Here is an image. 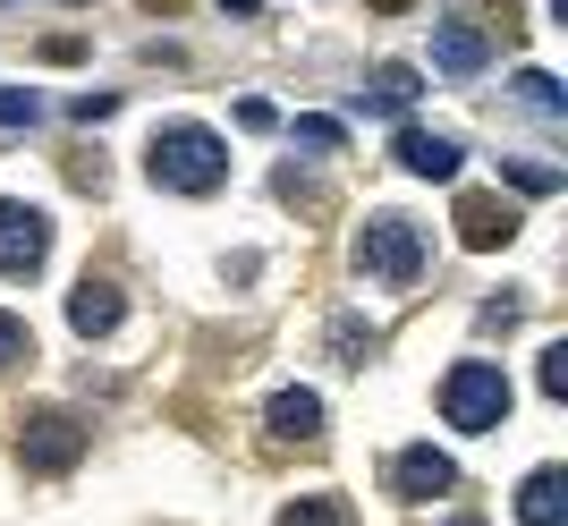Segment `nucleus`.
Here are the masks:
<instances>
[{"instance_id": "f257e3e1", "label": "nucleus", "mask_w": 568, "mask_h": 526, "mask_svg": "<svg viewBox=\"0 0 568 526\" xmlns=\"http://www.w3.org/2000/svg\"><path fill=\"white\" fill-rule=\"evenodd\" d=\"M144 179L170 188V195H213L221 179H230V144H221L204 120H170V128H153V144H144Z\"/></svg>"}, {"instance_id": "9b49d317", "label": "nucleus", "mask_w": 568, "mask_h": 526, "mask_svg": "<svg viewBox=\"0 0 568 526\" xmlns=\"http://www.w3.org/2000/svg\"><path fill=\"white\" fill-rule=\"evenodd\" d=\"M518 526H568V476L560 467H535L518 484Z\"/></svg>"}, {"instance_id": "6ab92c4d", "label": "nucleus", "mask_w": 568, "mask_h": 526, "mask_svg": "<svg viewBox=\"0 0 568 526\" xmlns=\"http://www.w3.org/2000/svg\"><path fill=\"white\" fill-rule=\"evenodd\" d=\"M43 120V94L34 85H0V128H34Z\"/></svg>"}, {"instance_id": "a211bd4d", "label": "nucleus", "mask_w": 568, "mask_h": 526, "mask_svg": "<svg viewBox=\"0 0 568 526\" xmlns=\"http://www.w3.org/2000/svg\"><path fill=\"white\" fill-rule=\"evenodd\" d=\"M272 188H281V204H306V213H323V204H332V195H323V179H306L297 162H288L281 179H272Z\"/></svg>"}, {"instance_id": "1a4fd4ad", "label": "nucleus", "mask_w": 568, "mask_h": 526, "mask_svg": "<svg viewBox=\"0 0 568 526\" xmlns=\"http://www.w3.org/2000/svg\"><path fill=\"white\" fill-rule=\"evenodd\" d=\"M119 314H128V297H119L111 281H94V272H85V281L69 289V323H77V340H102V332H119Z\"/></svg>"}, {"instance_id": "f3484780", "label": "nucleus", "mask_w": 568, "mask_h": 526, "mask_svg": "<svg viewBox=\"0 0 568 526\" xmlns=\"http://www.w3.org/2000/svg\"><path fill=\"white\" fill-rule=\"evenodd\" d=\"M500 179H509L518 195H560V170H551V162H518V153H509V162H500Z\"/></svg>"}, {"instance_id": "6e6552de", "label": "nucleus", "mask_w": 568, "mask_h": 526, "mask_svg": "<svg viewBox=\"0 0 568 526\" xmlns=\"http://www.w3.org/2000/svg\"><path fill=\"white\" fill-rule=\"evenodd\" d=\"M518 239V204H500V195H458V246H509Z\"/></svg>"}, {"instance_id": "aec40b11", "label": "nucleus", "mask_w": 568, "mask_h": 526, "mask_svg": "<svg viewBox=\"0 0 568 526\" xmlns=\"http://www.w3.org/2000/svg\"><path fill=\"white\" fill-rule=\"evenodd\" d=\"M34 357V332H26V314H0V374L9 365H26Z\"/></svg>"}, {"instance_id": "20e7f679", "label": "nucleus", "mask_w": 568, "mask_h": 526, "mask_svg": "<svg viewBox=\"0 0 568 526\" xmlns=\"http://www.w3.org/2000/svg\"><path fill=\"white\" fill-rule=\"evenodd\" d=\"M85 442H94V433L77 425L69 407H43V416H26V433H18V451H26V467H34V476H69L77 458H85Z\"/></svg>"}, {"instance_id": "ddd939ff", "label": "nucleus", "mask_w": 568, "mask_h": 526, "mask_svg": "<svg viewBox=\"0 0 568 526\" xmlns=\"http://www.w3.org/2000/svg\"><path fill=\"white\" fill-rule=\"evenodd\" d=\"M416 94H425V85H416V69H407V60H382V69L356 85V102H365V111H407Z\"/></svg>"}, {"instance_id": "39448f33", "label": "nucleus", "mask_w": 568, "mask_h": 526, "mask_svg": "<svg viewBox=\"0 0 568 526\" xmlns=\"http://www.w3.org/2000/svg\"><path fill=\"white\" fill-rule=\"evenodd\" d=\"M43 255H51V213L26 195H0V272L26 281V272H43Z\"/></svg>"}, {"instance_id": "412c9836", "label": "nucleus", "mask_w": 568, "mask_h": 526, "mask_svg": "<svg viewBox=\"0 0 568 526\" xmlns=\"http://www.w3.org/2000/svg\"><path fill=\"white\" fill-rule=\"evenodd\" d=\"M288 136L306 144V153H339V144H348V128H339V120H297Z\"/></svg>"}, {"instance_id": "4be33fe9", "label": "nucleus", "mask_w": 568, "mask_h": 526, "mask_svg": "<svg viewBox=\"0 0 568 526\" xmlns=\"http://www.w3.org/2000/svg\"><path fill=\"white\" fill-rule=\"evenodd\" d=\"M544 399H568V340L544 348Z\"/></svg>"}, {"instance_id": "f8f14e48", "label": "nucleus", "mask_w": 568, "mask_h": 526, "mask_svg": "<svg viewBox=\"0 0 568 526\" xmlns=\"http://www.w3.org/2000/svg\"><path fill=\"white\" fill-rule=\"evenodd\" d=\"M433 60H442L450 77H484V34H475L467 18H442L433 26Z\"/></svg>"}, {"instance_id": "b1692460", "label": "nucleus", "mask_w": 568, "mask_h": 526, "mask_svg": "<svg viewBox=\"0 0 568 526\" xmlns=\"http://www.w3.org/2000/svg\"><path fill=\"white\" fill-rule=\"evenodd\" d=\"M43 60H85V34H43Z\"/></svg>"}, {"instance_id": "393cba45", "label": "nucleus", "mask_w": 568, "mask_h": 526, "mask_svg": "<svg viewBox=\"0 0 568 526\" xmlns=\"http://www.w3.org/2000/svg\"><path fill=\"white\" fill-rule=\"evenodd\" d=\"M374 9H407V0H374Z\"/></svg>"}, {"instance_id": "4468645a", "label": "nucleus", "mask_w": 568, "mask_h": 526, "mask_svg": "<svg viewBox=\"0 0 568 526\" xmlns=\"http://www.w3.org/2000/svg\"><path fill=\"white\" fill-rule=\"evenodd\" d=\"M281 526H356V509L339 502V493H297V502L281 509Z\"/></svg>"}, {"instance_id": "423d86ee", "label": "nucleus", "mask_w": 568, "mask_h": 526, "mask_svg": "<svg viewBox=\"0 0 568 526\" xmlns=\"http://www.w3.org/2000/svg\"><path fill=\"white\" fill-rule=\"evenodd\" d=\"M382 484H390L399 502H442V493L458 484V467H450L442 451H433V442H416V451H399V458H390V476H382Z\"/></svg>"}, {"instance_id": "0eeeda50", "label": "nucleus", "mask_w": 568, "mask_h": 526, "mask_svg": "<svg viewBox=\"0 0 568 526\" xmlns=\"http://www.w3.org/2000/svg\"><path fill=\"white\" fill-rule=\"evenodd\" d=\"M399 170L407 179H458V162H467V144L458 136H442V128H399Z\"/></svg>"}, {"instance_id": "9d476101", "label": "nucleus", "mask_w": 568, "mask_h": 526, "mask_svg": "<svg viewBox=\"0 0 568 526\" xmlns=\"http://www.w3.org/2000/svg\"><path fill=\"white\" fill-rule=\"evenodd\" d=\"M263 425H272V442H323V399L314 391H272Z\"/></svg>"}, {"instance_id": "2eb2a0df", "label": "nucleus", "mask_w": 568, "mask_h": 526, "mask_svg": "<svg viewBox=\"0 0 568 526\" xmlns=\"http://www.w3.org/2000/svg\"><path fill=\"white\" fill-rule=\"evenodd\" d=\"M374 348H382L374 323H356V314H339V323H332V357H339V365H365Z\"/></svg>"}, {"instance_id": "7ed1b4c3", "label": "nucleus", "mask_w": 568, "mask_h": 526, "mask_svg": "<svg viewBox=\"0 0 568 526\" xmlns=\"http://www.w3.org/2000/svg\"><path fill=\"white\" fill-rule=\"evenodd\" d=\"M509 374H500L493 357H458L450 374H442V416H450L458 433H493V425H509Z\"/></svg>"}, {"instance_id": "dca6fc26", "label": "nucleus", "mask_w": 568, "mask_h": 526, "mask_svg": "<svg viewBox=\"0 0 568 526\" xmlns=\"http://www.w3.org/2000/svg\"><path fill=\"white\" fill-rule=\"evenodd\" d=\"M518 102H526V111H535V120H560V111H568L560 77H544V69H526V77H518Z\"/></svg>"}, {"instance_id": "f03ea898", "label": "nucleus", "mask_w": 568, "mask_h": 526, "mask_svg": "<svg viewBox=\"0 0 568 526\" xmlns=\"http://www.w3.org/2000/svg\"><path fill=\"white\" fill-rule=\"evenodd\" d=\"M348 263H356V281H374V289H416L425 281V230L407 213H365Z\"/></svg>"}, {"instance_id": "5701e85b", "label": "nucleus", "mask_w": 568, "mask_h": 526, "mask_svg": "<svg viewBox=\"0 0 568 526\" xmlns=\"http://www.w3.org/2000/svg\"><path fill=\"white\" fill-rule=\"evenodd\" d=\"M69 111H77V120H85V128H94V120H111V111H119V94H77Z\"/></svg>"}]
</instances>
